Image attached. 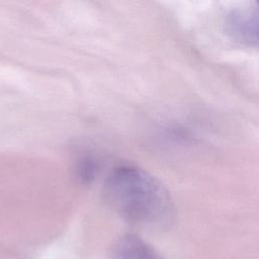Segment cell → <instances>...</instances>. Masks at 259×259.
Masks as SVG:
<instances>
[{"label":"cell","instance_id":"1","mask_svg":"<svg viewBox=\"0 0 259 259\" xmlns=\"http://www.w3.org/2000/svg\"><path fill=\"white\" fill-rule=\"evenodd\" d=\"M104 196L121 218L134 225L163 227L173 218L174 205L168 189L136 166L114 168L105 180Z\"/></svg>","mask_w":259,"mask_h":259},{"label":"cell","instance_id":"2","mask_svg":"<svg viewBox=\"0 0 259 259\" xmlns=\"http://www.w3.org/2000/svg\"><path fill=\"white\" fill-rule=\"evenodd\" d=\"M226 31L234 39L243 45L254 46L258 35V9L256 6L239 7L226 17Z\"/></svg>","mask_w":259,"mask_h":259},{"label":"cell","instance_id":"3","mask_svg":"<svg viewBox=\"0 0 259 259\" xmlns=\"http://www.w3.org/2000/svg\"><path fill=\"white\" fill-rule=\"evenodd\" d=\"M112 259H164L151 245L136 234L121 236L113 245Z\"/></svg>","mask_w":259,"mask_h":259},{"label":"cell","instance_id":"4","mask_svg":"<svg viewBox=\"0 0 259 259\" xmlns=\"http://www.w3.org/2000/svg\"><path fill=\"white\" fill-rule=\"evenodd\" d=\"M99 168L98 160L91 154L86 153L79 157L75 163V176L83 184H88L94 180Z\"/></svg>","mask_w":259,"mask_h":259}]
</instances>
